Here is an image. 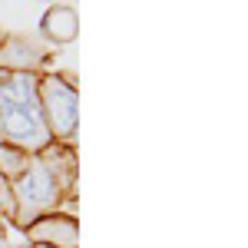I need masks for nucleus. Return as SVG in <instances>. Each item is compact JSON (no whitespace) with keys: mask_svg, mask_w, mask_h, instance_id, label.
<instances>
[{"mask_svg":"<svg viewBox=\"0 0 248 248\" xmlns=\"http://www.w3.org/2000/svg\"><path fill=\"white\" fill-rule=\"evenodd\" d=\"M30 248H53V245H30Z\"/></svg>","mask_w":248,"mask_h":248,"instance_id":"nucleus-11","label":"nucleus"},{"mask_svg":"<svg viewBox=\"0 0 248 248\" xmlns=\"http://www.w3.org/2000/svg\"><path fill=\"white\" fill-rule=\"evenodd\" d=\"M77 30H79V20H77V10L66 7V3H57V7H46V14L40 20V33L46 43H57V46H70L77 40Z\"/></svg>","mask_w":248,"mask_h":248,"instance_id":"nucleus-7","label":"nucleus"},{"mask_svg":"<svg viewBox=\"0 0 248 248\" xmlns=\"http://www.w3.org/2000/svg\"><path fill=\"white\" fill-rule=\"evenodd\" d=\"M3 37H7V33H3V30H0V46H3Z\"/></svg>","mask_w":248,"mask_h":248,"instance_id":"nucleus-12","label":"nucleus"},{"mask_svg":"<svg viewBox=\"0 0 248 248\" xmlns=\"http://www.w3.org/2000/svg\"><path fill=\"white\" fill-rule=\"evenodd\" d=\"M30 159H33L30 153H23V149H17V146L0 142V175H3V182H17L20 175L27 172Z\"/></svg>","mask_w":248,"mask_h":248,"instance_id":"nucleus-8","label":"nucleus"},{"mask_svg":"<svg viewBox=\"0 0 248 248\" xmlns=\"http://www.w3.org/2000/svg\"><path fill=\"white\" fill-rule=\"evenodd\" d=\"M50 57V50L37 40L7 33L0 46V70L7 73H43V63Z\"/></svg>","mask_w":248,"mask_h":248,"instance_id":"nucleus-5","label":"nucleus"},{"mask_svg":"<svg viewBox=\"0 0 248 248\" xmlns=\"http://www.w3.org/2000/svg\"><path fill=\"white\" fill-rule=\"evenodd\" d=\"M10 248H30V242H27V245H10Z\"/></svg>","mask_w":248,"mask_h":248,"instance_id":"nucleus-10","label":"nucleus"},{"mask_svg":"<svg viewBox=\"0 0 248 248\" xmlns=\"http://www.w3.org/2000/svg\"><path fill=\"white\" fill-rule=\"evenodd\" d=\"M40 73H7L0 70V142L40 155L53 139L40 113L37 96Z\"/></svg>","mask_w":248,"mask_h":248,"instance_id":"nucleus-1","label":"nucleus"},{"mask_svg":"<svg viewBox=\"0 0 248 248\" xmlns=\"http://www.w3.org/2000/svg\"><path fill=\"white\" fill-rule=\"evenodd\" d=\"M37 159L50 169V175L57 179L63 199H73V195H77V149H73V146H63V142H50Z\"/></svg>","mask_w":248,"mask_h":248,"instance_id":"nucleus-6","label":"nucleus"},{"mask_svg":"<svg viewBox=\"0 0 248 248\" xmlns=\"http://www.w3.org/2000/svg\"><path fill=\"white\" fill-rule=\"evenodd\" d=\"M0 248H10V242H7V235L0 232Z\"/></svg>","mask_w":248,"mask_h":248,"instance_id":"nucleus-9","label":"nucleus"},{"mask_svg":"<svg viewBox=\"0 0 248 248\" xmlns=\"http://www.w3.org/2000/svg\"><path fill=\"white\" fill-rule=\"evenodd\" d=\"M10 199H14V215H10V222L23 232L30 222H37L40 215L57 212L60 202H63V192H60L57 179L50 175V169L33 155L30 166H27V172L20 175L17 182H10Z\"/></svg>","mask_w":248,"mask_h":248,"instance_id":"nucleus-3","label":"nucleus"},{"mask_svg":"<svg viewBox=\"0 0 248 248\" xmlns=\"http://www.w3.org/2000/svg\"><path fill=\"white\" fill-rule=\"evenodd\" d=\"M37 96H40V113L50 129L53 142L73 146L79 129V93L77 79L60 70H43L37 79Z\"/></svg>","mask_w":248,"mask_h":248,"instance_id":"nucleus-2","label":"nucleus"},{"mask_svg":"<svg viewBox=\"0 0 248 248\" xmlns=\"http://www.w3.org/2000/svg\"><path fill=\"white\" fill-rule=\"evenodd\" d=\"M23 238H27L30 245L77 248V242H79L77 215H66V212H50V215H40L37 222H30V225L23 229Z\"/></svg>","mask_w":248,"mask_h":248,"instance_id":"nucleus-4","label":"nucleus"}]
</instances>
